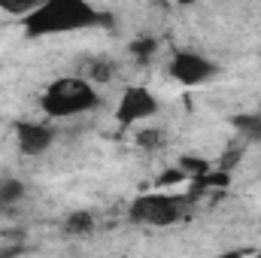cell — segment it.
Listing matches in <instances>:
<instances>
[{"mask_svg":"<svg viewBox=\"0 0 261 258\" xmlns=\"http://www.w3.org/2000/svg\"><path fill=\"white\" fill-rule=\"evenodd\" d=\"M103 15L85 3V0H49L34 6L24 15V34L28 37H52V34H70L82 28H94Z\"/></svg>","mask_w":261,"mask_h":258,"instance_id":"cell-1","label":"cell"},{"mask_svg":"<svg viewBox=\"0 0 261 258\" xmlns=\"http://www.w3.org/2000/svg\"><path fill=\"white\" fill-rule=\"evenodd\" d=\"M100 104L97 91L91 88L88 79H79V76H67L58 79L46 88L43 94V113L49 119H67V116H82L88 110H94Z\"/></svg>","mask_w":261,"mask_h":258,"instance_id":"cell-2","label":"cell"},{"mask_svg":"<svg viewBox=\"0 0 261 258\" xmlns=\"http://www.w3.org/2000/svg\"><path fill=\"white\" fill-rule=\"evenodd\" d=\"M186 216V203L176 197V194H140L134 203H130V222L137 225H155V228H164V225H173Z\"/></svg>","mask_w":261,"mask_h":258,"instance_id":"cell-3","label":"cell"},{"mask_svg":"<svg viewBox=\"0 0 261 258\" xmlns=\"http://www.w3.org/2000/svg\"><path fill=\"white\" fill-rule=\"evenodd\" d=\"M167 73L182 85H200V82L216 76V64L210 58L197 55V52H176L170 67H167Z\"/></svg>","mask_w":261,"mask_h":258,"instance_id":"cell-4","label":"cell"},{"mask_svg":"<svg viewBox=\"0 0 261 258\" xmlns=\"http://www.w3.org/2000/svg\"><path fill=\"white\" fill-rule=\"evenodd\" d=\"M158 113V100L149 88L143 85H130L128 91L122 94L119 100V110H116V119L122 125H130V122H143V119H152Z\"/></svg>","mask_w":261,"mask_h":258,"instance_id":"cell-5","label":"cell"},{"mask_svg":"<svg viewBox=\"0 0 261 258\" xmlns=\"http://www.w3.org/2000/svg\"><path fill=\"white\" fill-rule=\"evenodd\" d=\"M15 140H18V149L24 155H43L55 140V128L40 125V122H18L15 125Z\"/></svg>","mask_w":261,"mask_h":258,"instance_id":"cell-6","label":"cell"},{"mask_svg":"<svg viewBox=\"0 0 261 258\" xmlns=\"http://www.w3.org/2000/svg\"><path fill=\"white\" fill-rule=\"evenodd\" d=\"M21 200H24V183L12 179V176H3L0 179V213H12Z\"/></svg>","mask_w":261,"mask_h":258,"instance_id":"cell-7","label":"cell"},{"mask_svg":"<svg viewBox=\"0 0 261 258\" xmlns=\"http://www.w3.org/2000/svg\"><path fill=\"white\" fill-rule=\"evenodd\" d=\"M234 128L240 131L246 140L261 143V113H246V116H234Z\"/></svg>","mask_w":261,"mask_h":258,"instance_id":"cell-8","label":"cell"},{"mask_svg":"<svg viewBox=\"0 0 261 258\" xmlns=\"http://www.w3.org/2000/svg\"><path fill=\"white\" fill-rule=\"evenodd\" d=\"M64 228L70 234H88V231L94 228V219H91V213H73V216L67 219Z\"/></svg>","mask_w":261,"mask_h":258,"instance_id":"cell-9","label":"cell"},{"mask_svg":"<svg viewBox=\"0 0 261 258\" xmlns=\"http://www.w3.org/2000/svg\"><path fill=\"white\" fill-rule=\"evenodd\" d=\"M179 170H186V176L192 173V176H197V179H200V176H203V173H210L213 167H210L203 158H182V161H179Z\"/></svg>","mask_w":261,"mask_h":258,"instance_id":"cell-10","label":"cell"},{"mask_svg":"<svg viewBox=\"0 0 261 258\" xmlns=\"http://www.w3.org/2000/svg\"><path fill=\"white\" fill-rule=\"evenodd\" d=\"M155 46H158L155 40H137V43H130V52H134L137 58H143V61H146V58L155 52Z\"/></svg>","mask_w":261,"mask_h":258,"instance_id":"cell-11","label":"cell"},{"mask_svg":"<svg viewBox=\"0 0 261 258\" xmlns=\"http://www.w3.org/2000/svg\"><path fill=\"white\" fill-rule=\"evenodd\" d=\"M137 143H140L143 149H155V146L161 143V134H158V131H143V134L137 137Z\"/></svg>","mask_w":261,"mask_h":258,"instance_id":"cell-12","label":"cell"},{"mask_svg":"<svg viewBox=\"0 0 261 258\" xmlns=\"http://www.w3.org/2000/svg\"><path fill=\"white\" fill-rule=\"evenodd\" d=\"M182 179H186V170H179V167H176V170L164 173V176L158 179V186H176V183H182Z\"/></svg>","mask_w":261,"mask_h":258,"instance_id":"cell-13","label":"cell"},{"mask_svg":"<svg viewBox=\"0 0 261 258\" xmlns=\"http://www.w3.org/2000/svg\"><path fill=\"white\" fill-rule=\"evenodd\" d=\"M91 76H94V79H110V76H113V64H110V61H107V64H103V61L94 64V73H91Z\"/></svg>","mask_w":261,"mask_h":258,"instance_id":"cell-14","label":"cell"},{"mask_svg":"<svg viewBox=\"0 0 261 258\" xmlns=\"http://www.w3.org/2000/svg\"><path fill=\"white\" fill-rule=\"evenodd\" d=\"M222 258H246V252H225Z\"/></svg>","mask_w":261,"mask_h":258,"instance_id":"cell-15","label":"cell"},{"mask_svg":"<svg viewBox=\"0 0 261 258\" xmlns=\"http://www.w3.org/2000/svg\"><path fill=\"white\" fill-rule=\"evenodd\" d=\"M255 258H261V252H258V255H255Z\"/></svg>","mask_w":261,"mask_h":258,"instance_id":"cell-16","label":"cell"}]
</instances>
